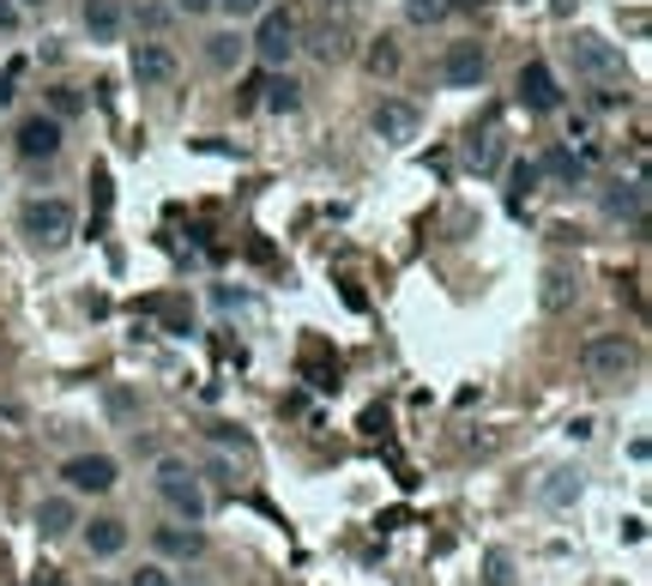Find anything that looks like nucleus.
Wrapping results in <instances>:
<instances>
[{
  "label": "nucleus",
  "mask_w": 652,
  "mask_h": 586,
  "mask_svg": "<svg viewBox=\"0 0 652 586\" xmlns=\"http://www.w3.org/2000/svg\"><path fill=\"white\" fill-rule=\"evenodd\" d=\"M151 490L163 496V508L175 514V520L200 526L205 520V484H200V466H188V459H158V471H151Z\"/></svg>",
  "instance_id": "f257e3e1"
},
{
  "label": "nucleus",
  "mask_w": 652,
  "mask_h": 586,
  "mask_svg": "<svg viewBox=\"0 0 652 586\" xmlns=\"http://www.w3.org/2000/svg\"><path fill=\"white\" fill-rule=\"evenodd\" d=\"M580 369H586L592 381L616 387V381H629V375L641 369V345H634L629 332H592V339L580 345Z\"/></svg>",
  "instance_id": "f03ea898"
},
{
  "label": "nucleus",
  "mask_w": 652,
  "mask_h": 586,
  "mask_svg": "<svg viewBox=\"0 0 652 586\" xmlns=\"http://www.w3.org/2000/svg\"><path fill=\"white\" fill-rule=\"evenodd\" d=\"M19 230L31 236L37 248H61V242H73L79 212H73V200H61V193H37V200L19 206Z\"/></svg>",
  "instance_id": "7ed1b4c3"
},
{
  "label": "nucleus",
  "mask_w": 652,
  "mask_h": 586,
  "mask_svg": "<svg viewBox=\"0 0 652 586\" xmlns=\"http://www.w3.org/2000/svg\"><path fill=\"white\" fill-rule=\"evenodd\" d=\"M254 37H248V54H260V67H284L297 54V37H302V19L290 7H260L254 12Z\"/></svg>",
  "instance_id": "20e7f679"
},
{
  "label": "nucleus",
  "mask_w": 652,
  "mask_h": 586,
  "mask_svg": "<svg viewBox=\"0 0 652 586\" xmlns=\"http://www.w3.org/2000/svg\"><path fill=\"white\" fill-rule=\"evenodd\" d=\"M568 54H574V73L592 79V86H622V79H629V67H622V49L604 43L599 31H574Z\"/></svg>",
  "instance_id": "39448f33"
},
{
  "label": "nucleus",
  "mask_w": 652,
  "mask_h": 586,
  "mask_svg": "<svg viewBox=\"0 0 652 586\" xmlns=\"http://www.w3.org/2000/svg\"><path fill=\"white\" fill-rule=\"evenodd\" d=\"M61 146H67V128L54 116H43V109L12 128V151H19L24 163H54V158H61Z\"/></svg>",
  "instance_id": "423d86ee"
},
{
  "label": "nucleus",
  "mask_w": 652,
  "mask_h": 586,
  "mask_svg": "<svg viewBox=\"0 0 652 586\" xmlns=\"http://www.w3.org/2000/svg\"><path fill=\"white\" fill-rule=\"evenodd\" d=\"M61 478H67V490H73V496H109L121 484V466L109 454H73L61 466Z\"/></svg>",
  "instance_id": "0eeeda50"
},
{
  "label": "nucleus",
  "mask_w": 652,
  "mask_h": 586,
  "mask_svg": "<svg viewBox=\"0 0 652 586\" xmlns=\"http://www.w3.org/2000/svg\"><path fill=\"white\" fill-rule=\"evenodd\" d=\"M128 73H133V86H170L175 73H182V61H175V49L170 43H158V37H140V43L128 49Z\"/></svg>",
  "instance_id": "6e6552de"
},
{
  "label": "nucleus",
  "mask_w": 652,
  "mask_h": 586,
  "mask_svg": "<svg viewBox=\"0 0 652 586\" xmlns=\"http://www.w3.org/2000/svg\"><path fill=\"white\" fill-rule=\"evenodd\" d=\"M369 128L381 133L387 146H405V139H418V128H423V109L405 103V97H381L374 116H369Z\"/></svg>",
  "instance_id": "1a4fd4ad"
},
{
  "label": "nucleus",
  "mask_w": 652,
  "mask_h": 586,
  "mask_svg": "<svg viewBox=\"0 0 652 586\" xmlns=\"http://www.w3.org/2000/svg\"><path fill=\"white\" fill-rule=\"evenodd\" d=\"M513 86H520V103L532 109V116H556L562 109V86H556V73H550V61H525Z\"/></svg>",
  "instance_id": "9d476101"
},
{
  "label": "nucleus",
  "mask_w": 652,
  "mask_h": 586,
  "mask_svg": "<svg viewBox=\"0 0 652 586\" xmlns=\"http://www.w3.org/2000/svg\"><path fill=\"white\" fill-rule=\"evenodd\" d=\"M483 73H490V49L483 43H453L441 54V86H453V91L483 86Z\"/></svg>",
  "instance_id": "9b49d317"
},
{
  "label": "nucleus",
  "mask_w": 652,
  "mask_h": 586,
  "mask_svg": "<svg viewBox=\"0 0 652 586\" xmlns=\"http://www.w3.org/2000/svg\"><path fill=\"white\" fill-rule=\"evenodd\" d=\"M297 49H309L314 61H344V54H351V31H344V24H314V31H302L297 37Z\"/></svg>",
  "instance_id": "f8f14e48"
},
{
  "label": "nucleus",
  "mask_w": 652,
  "mask_h": 586,
  "mask_svg": "<svg viewBox=\"0 0 652 586\" xmlns=\"http://www.w3.org/2000/svg\"><path fill=\"white\" fill-rule=\"evenodd\" d=\"M86 37L91 43H121V24H128V12L116 7V0H86Z\"/></svg>",
  "instance_id": "ddd939ff"
},
{
  "label": "nucleus",
  "mask_w": 652,
  "mask_h": 586,
  "mask_svg": "<svg viewBox=\"0 0 652 586\" xmlns=\"http://www.w3.org/2000/svg\"><path fill=\"white\" fill-rule=\"evenodd\" d=\"M79 526V501L73 496H43L37 501V533L43 538H67Z\"/></svg>",
  "instance_id": "4468645a"
},
{
  "label": "nucleus",
  "mask_w": 652,
  "mask_h": 586,
  "mask_svg": "<svg viewBox=\"0 0 652 586\" xmlns=\"http://www.w3.org/2000/svg\"><path fill=\"white\" fill-rule=\"evenodd\" d=\"M604 212L610 218H629L634 230H646V188H641V181H616V188L604 193Z\"/></svg>",
  "instance_id": "2eb2a0df"
},
{
  "label": "nucleus",
  "mask_w": 652,
  "mask_h": 586,
  "mask_svg": "<svg viewBox=\"0 0 652 586\" xmlns=\"http://www.w3.org/2000/svg\"><path fill=\"white\" fill-rule=\"evenodd\" d=\"M158 550H163V556H175V563H200V556H205V533H193L188 520L158 526Z\"/></svg>",
  "instance_id": "dca6fc26"
},
{
  "label": "nucleus",
  "mask_w": 652,
  "mask_h": 586,
  "mask_svg": "<svg viewBox=\"0 0 652 586\" xmlns=\"http://www.w3.org/2000/svg\"><path fill=\"white\" fill-rule=\"evenodd\" d=\"M574 297H580V278L568 267H544V290H538V302H544L550 315H568V309H574Z\"/></svg>",
  "instance_id": "f3484780"
},
{
  "label": "nucleus",
  "mask_w": 652,
  "mask_h": 586,
  "mask_svg": "<svg viewBox=\"0 0 652 586\" xmlns=\"http://www.w3.org/2000/svg\"><path fill=\"white\" fill-rule=\"evenodd\" d=\"M205 61H212L218 73H230V67H242V61H248V37L235 31V24H230V31H212V37H205Z\"/></svg>",
  "instance_id": "a211bd4d"
},
{
  "label": "nucleus",
  "mask_w": 652,
  "mask_h": 586,
  "mask_svg": "<svg viewBox=\"0 0 652 586\" xmlns=\"http://www.w3.org/2000/svg\"><path fill=\"white\" fill-rule=\"evenodd\" d=\"M86 550H91V556H121V550H128V520H116V514L91 520V526H86Z\"/></svg>",
  "instance_id": "6ab92c4d"
},
{
  "label": "nucleus",
  "mask_w": 652,
  "mask_h": 586,
  "mask_svg": "<svg viewBox=\"0 0 652 586\" xmlns=\"http://www.w3.org/2000/svg\"><path fill=\"white\" fill-rule=\"evenodd\" d=\"M260 91H267L260 103H267L272 116H297V109H302V86H297V79H260Z\"/></svg>",
  "instance_id": "aec40b11"
},
{
  "label": "nucleus",
  "mask_w": 652,
  "mask_h": 586,
  "mask_svg": "<svg viewBox=\"0 0 652 586\" xmlns=\"http://www.w3.org/2000/svg\"><path fill=\"white\" fill-rule=\"evenodd\" d=\"M170 19H175V7H163V0H140V7H133V24H140L146 37H158Z\"/></svg>",
  "instance_id": "412c9836"
},
{
  "label": "nucleus",
  "mask_w": 652,
  "mask_h": 586,
  "mask_svg": "<svg viewBox=\"0 0 652 586\" xmlns=\"http://www.w3.org/2000/svg\"><path fill=\"white\" fill-rule=\"evenodd\" d=\"M363 61H369V73H374V79H393V73H399V49L387 43V37H381V43H374V49L363 54Z\"/></svg>",
  "instance_id": "4be33fe9"
},
{
  "label": "nucleus",
  "mask_w": 652,
  "mask_h": 586,
  "mask_svg": "<svg viewBox=\"0 0 652 586\" xmlns=\"http://www.w3.org/2000/svg\"><path fill=\"white\" fill-rule=\"evenodd\" d=\"M79 109H86V97H79L73 86H54V91H49V116H54V121L79 116Z\"/></svg>",
  "instance_id": "5701e85b"
},
{
  "label": "nucleus",
  "mask_w": 652,
  "mask_h": 586,
  "mask_svg": "<svg viewBox=\"0 0 652 586\" xmlns=\"http://www.w3.org/2000/svg\"><path fill=\"white\" fill-rule=\"evenodd\" d=\"M405 19L411 24H441L448 19V0H405Z\"/></svg>",
  "instance_id": "b1692460"
},
{
  "label": "nucleus",
  "mask_w": 652,
  "mask_h": 586,
  "mask_svg": "<svg viewBox=\"0 0 652 586\" xmlns=\"http://www.w3.org/2000/svg\"><path fill=\"white\" fill-rule=\"evenodd\" d=\"M538 170H550V176H568V181H574V176H580V158H574V151H568V146H556L544 163H538Z\"/></svg>",
  "instance_id": "393cba45"
},
{
  "label": "nucleus",
  "mask_w": 652,
  "mask_h": 586,
  "mask_svg": "<svg viewBox=\"0 0 652 586\" xmlns=\"http://www.w3.org/2000/svg\"><path fill=\"white\" fill-rule=\"evenodd\" d=\"M260 7H272V0H218V12H224L230 24H242V19H254Z\"/></svg>",
  "instance_id": "a878e982"
},
{
  "label": "nucleus",
  "mask_w": 652,
  "mask_h": 586,
  "mask_svg": "<svg viewBox=\"0 0 652 586\" xmlns=\"http://www.w3.org/2000/svg\"><path fill=\"white\" fill-rule=\"evenodd\" d=\"M128 586H182V580H175V575H170V568H163V563H146L140 575L128 580Z\"/></svg>",
  "instance_id": "bb28decb"
},
{
  "label": "nucleus",
  "mask_w": 652,
  "mask_h": 586,
  "mask_svg": "<svg viewBox=\"0 0 652 586\" xmlns=\"http://www.w3.org/2000/svg\"><path fill=\"white\" fill-rule=\"evenodd\" d=\"M568 496H580V471H556V484L544 490V501H568Z\"/></svg>",
  "instance_id": "cd10ccee"
},
{
  "label": "nucleus",
  "mask_w": 652,
  "mask_h": 586,
  "mask_svg": "<svg viewBox=\"0 0 652 586\" xmlns=\"http://www.w3.org/2000/svg\"><path fill=\"white\" fill-rule=\"evenodd\" d=\"M538 176H544L538 163H520V170H513V193H532V188H538Z\"/></svg>",
  "instance_id": "c85d7f7f"
},
{
  "label": "nucleus",
  "mask_w": 652,
  "mask_h": 586,
  "mask_svg": "<svg viewBox=\"0 0 652 586\" xmlns=\"http://www.w3.org/2000/svg\"><path fill=\"white\" fill-rule=\"evenodd\" d=\"M175 12H188V19H205V12H218V0H170Z\"/></svg>",
  "instance_id": "c756f323"
},
{
  "label": "nucleus",
  "mask_w": 652,
  "mask_h": 586,
  "mask_svg": "<svg viewBox=\"0 0 652 586\" xmlns=\"http://www.w3.org/2000/svg\"><path fill=\"white\" fill-rule=\"evenodd\" d=\"M19 24H24V12L12 0H0V31H19Z\"/></svg>",
  "instance_id": "7c9ffc66"
},
{
  "label": "nucleus",
  "mask_w": 652,
  "mask_h": 586,
  "mask_svg": "<svg viewBox=\"0 0 652 586\" xmlns=\"http://www.w3.org/2000/svg\"><path fill=\"white\" fill-rule=\"evenodd\" d=\"M490 586H508V556H490Z\"/></svg>",
  "instance_id": "2f4dec72"
},
{
  "label": "nucleus",
  "mask_w": 652,
  "mask_h": 586,
  "mask_svg": "<svg viewBox=\"0 0 652 586\" xmlns=\"http://www.w3.org/2000/svg\"><path fill=\"white\" fill-rule=\"evenodd\" d=\"M37 586H67V575H61V568H43V575H37Z\"/></svg>",
  "instance_id": "473e14b6"
},
{
  "label": "nucleus",
  "mask_w": 652,
  "mask_h": 586,
  "mask_svg": "<svg viewBox=\"0 0 652 586\" xmlns=\"http://www.w3.org/2000/svg\"><path fill=\"white\" fill-rule=\"evenodd\" d=\"M12 103V73H0V109Z\"/></svg>",
  "instance_id": "72a5a7b5"
},
{
  "label": "nucleus",
  "mask_w": 652,
  "mask_h": 586,
  "mask_svg": "<svg viewBox=\"0 0 652 586\" xmlns=\"http://www.w3.org/2000/svg\"><path fill=\"white\" fill-rule=\"evenodd\" d=\"M12 7H19V12H37V7H49V0H12Z\"/></svg>",
  "instance_id": "f704fd0d"
},
{
  "label": "nucleus",
  "mask_w": 652,
  "mask_h": 586,
  "mask_svg": "<svg viewBox=\"0 0 652 586\" xmlns=\"http://www.w3.org/2000/svg\"><path fill=\"white\" fill-rule=\"evenodd\" d=\"M327 7H351V0H327Z\"/></svg>",
  "instance_id": "c9c22d12"
},
{
  "label": "nucleus",
  "mask_w": 652,
  "mask_h": 586,
  "mask_svg": "<svg viewBox=\"0 0 652 586\" xmlns=\"http://www.w3.org/2000/svg\"><path fill=\"white\" fill-rule=\"evenodd\" d=\"M97 586H109V580H97Z\"/></svg>",
  "instance_id": "e433bc0d"
}]
</instances>
